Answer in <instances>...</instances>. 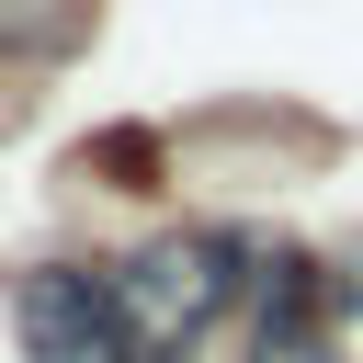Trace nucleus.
Wrapping results in <instances>:
<instances>
[{"mask_svg": "<svg viewBox=\"0 0 363 363\" xmlns=\"http://www.w3.org/2000/svg\"><path fill=\"white\" fill-rule=\"evenodd\" d=\"M79 45V0H0V57H68Z\"/></svg>", "mask_w": 363, "mask_h": 363, "instance_id": "7ed1b4c3", "label": "nucleus"}, {"mask_svg": "<svg viewBox=\"0 0 363 363\" xmlns=\"http://www.w3.org/2000/svg\"><path fill=\"white\" fill-rule=\"evenodd\" d=\"M11 329H23V363H147L125 295L102 261H34L11 272Z\"/></svg>", "mask_w": 363, "mask_h": 363, "instance_id": "f03ea898", "label": "nucleus"}, {"mask_svg": "<svg viewBox=\"0 0 363 363\" xmlns=\"http://www.w3.org/2000/svg\"><path fill=\"white\" fill-rule=\"evenodd\" d=\"M238 284H250V238H227V227H170V238H147L136 261H113V295H125L147 363L193 352V340L238 306Z\"/></svg>", "mask_w": 363, "mask_h": 363, "instance_id": "f257e3e1", "label": "nucleus"}]
</instances>
